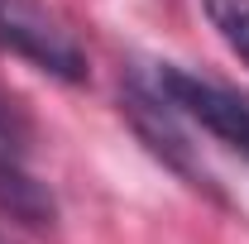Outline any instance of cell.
Wrapping results in <instances>:
<instances>
[{"label":"cell","mask_w":249,"mask_h":244,"mask_svg":"<svg viewBox=\"0 0 249 244\" xmlns=\"http://www.w3.org/2000/svg\"><path fill=\"white\" fill-rule=\"evenodd\" d=\"M154 87L158 96L173 105V115L201 124L211 139H220L225 149H235L249 163V96L230 91L220 82H206L196 72H182L173 62H163L154 72Z\"/></svg>","instance_id":"obj_1"},{"label":"cell","mask_w":249,"mask_h":244,"mask_svg":"<svg viewBox=\"0 0 249 244\" xmlns=\"http://www.w3.org/2000/svg\"><path fill=\"white\" fill-rule=\"evenodd\" d=\"M0 48H10L15 58L34 62L38 72H48L58 82H82L87 77L82 43L38 0H0Z\"/></svg>","instance_id":"obj_2"},{"label":"cell","mask_w":249,"mask_h":244,"mask_svg":"<svg viewBox=\"0 0 249 244\" xmlns=\"http://www.w3.org/2000/svg\"><path fill=\"white\" fill-rule=\"evenodd\" d=\"M0 206L15 211L19 220H29V225H48V215H53V201L38 192V182L19 163V144H15L5 110H0Z\"/></svg>","instance_id":"obj_3"},{"label":"cell","mask_w":249,"mask_h":244,"mask_svg":"<svg viewBox=\"0 0 249 244\" xmlns=\"http://www.w3.org/2000/svg\"><path fill=\"white\" fill-rule=\"evenodd\" d=\"M201 10L220 34V43L249 67V0H201Z\"/></svg>","instance_id":"obj_4"},{"label":"cell","mask_w":249,"mask_h":244,"mask_svg":"<svg viewBox=\"0 0 249 244\" xmlns=\"http://www.w3.org/2000/svg\"><path fill=\"white\" fill-rule=\"evenodd\" d=\"M0 244H10V240H5V235H0Z\"/></svg>","instance_id":"obj_5"}]
</instances>
